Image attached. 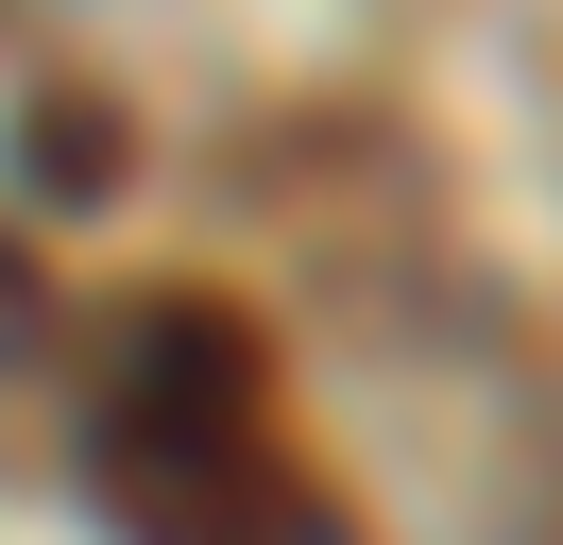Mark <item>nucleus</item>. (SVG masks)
I'll return each mask as SVG.
<instances>
[{
  "instance_id": "1",
  "label": "nucleus",
  "mask_w": 563,
  "mask_h": 545,
  "mask_svg": "<svg viewBox=\"0 0 563 545\" xmlns=\"http://www.w3.org/2000/svg\"><path fill=\"white\" fill-rule=\"evenodd\" d=\"M256 426V324L206 290H154L103 358V426H86V477H188V460H240Z\"/></svg>"
},
{
  "instance_id": "2",
  "label": "nucleus",
  "mask_w": 563,
  "mask_h": 545,
  "mask_svg": "<svg viewBox=\"0 0 563 545\" xmlns=\"http://www.w3.org/2000/svg\"><path fill=\"white\" fill-rule=\"evenodd\" d=\"M103 511H120L137 545H358V529H342V494H308L274 443L188 460V477H103Z\"/></svg>"
},
{
  "instance_id": "3",
  "label": "nucleus",
  "mask_w": 563,
  "mask_h": 545,
  "mask_svg": "<svg viewBox=\"0 0 563 545\" xmlns=\"http://www.w3.org/2000/svg\"><path fill=\"white\" fill-rule=\"evenodd\" d=\"M18 188H35V204H103L120 188V102H86V86L18 102Z\"/></svg>"
},
{
  "instance_id": "4",
  "label": "nucleus",
  "mask_w": 563,
  "mask_h": 545,
  "mask_svg": "<svg viewBox=\"0 0 563 545\" xmlns=\"http://www.w3.org/2000/svg\"><path fill=\"white\" fill-rule=\"evenodd\" d=\"M35 341H52V272H35V256H18V238H0V375L35 358Z\"/></svg>"
}]
</instances>
